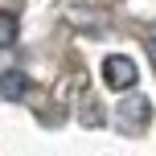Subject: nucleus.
Returning <instances> with one entry per match:
<instances>
[{
    "instance_id": "423d86ee",
    "label": "nucleus",
    "mask_w": 156,
    "mask_h": 156,
    "mask_svg": "<svg viewBox=\"0 0 156 156\" xmlns=\"http://www.w3.org/2000/svg\"><path fill=\"white\" fill-rule=\"evenodd\" d=\"M144 45H148V58H152V70H156V29H148V37H144Z\"/></svg>"
},
{
    "instance_id": "7ed1b4c3",
    "label": "nucleus",
    "mask_w": 156,
    "mask_h": 156,
    "mask_svg": "<svg viewBox=\"0 0 156 156\" xmlns=\"http://www.w3.org/2000/svg\"><path fill=\"white\" fill-rule=\"evenodd\" d=\"M33 94V82H29V74L25 70H4L0 74V99H29Z\"/></svg>"
},
{
    "instance_id": "39448f33",
    "label": "nucleus",
    "mask_w": 156,
    "mask_h": 156,
    "mask_svg": "<svg viewBox=\"0 0 156 156\" xmlns=\"http://www.w3.org/2000/svg\"><path fill=\"white\" fill-rule=\"evenodd\" d=\"M12 41H16V16L0 8V49H8Z\"/></svg>"
},
{
    "instance_id": "f257e3e1",
    "label": "nucleus",
    "mask_w": 156,
    "mask_h": 156,
    "mask_svg": "<svg viewBox=\"0 0 156 156\" xmlns=\"http://www.w3.org/2000/svg\"><path fill=\"white\" fill-rule=\"evenodd\" d=\"M148 119H152V103L144 99V94L127 90L123 99H119V107H115V127H119V132L140 136V132H148Z\"/></svg>"
},
{
    "instance_id": "f03ea898",
    "label": "nucleus",
    "mask_w": 156,
    "mask_h": 156,
    "mask_svg": "<svg viewBox=\"0 0 156 156\" xmlns=\"http://www.w3.org/2000/svg\"><path fill=\"white\" fill-rule=\"evenodd\" d=\"M140 70H136V62L127 54H107L103 58V82L111 86V90H132Z\"/></svg>"
},
{
    "instance_id": "20e7f679",
    "label": "nucleus",
    "mask_w": 156,
    "mask_h": 156,
    "mask_svg": "<svg viewBox=\"0 0 156 156\" xmlns=\"http://www.w3.org/2000/svg\"><path fill=\"white\" fill-rule=\"evenodd\" d=\"M70 21L78 25V29H86V33H103V29H107V25H103L107 16L94 12V8H70Z\"/></svg>"
}]
</instances>
